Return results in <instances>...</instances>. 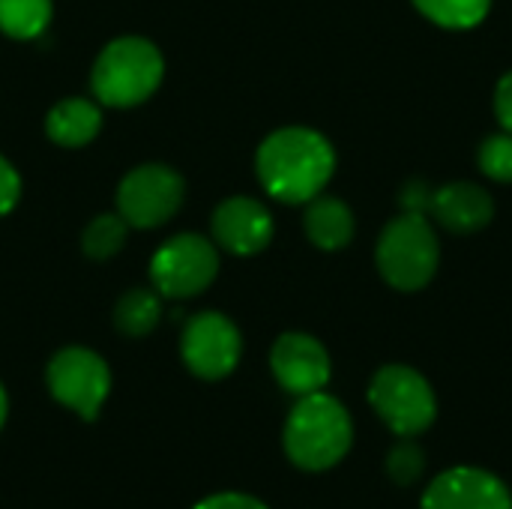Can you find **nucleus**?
Segmentation results:
<instances>
[{"label": "nucleus", "instance_id": "obj_17", "mask_svg": "<svg viewBox=\"0 0 512 509\" xmlns=\"http://www.w3.org/2000/svg\"><path fill=\"white\" fill-rule=\"evenodd\" d=\"M51 0H0V33L9 39H36L51 24Z\"/></svg>", "mask_w": 512, "mask_h": 509}, {"label": "nucleus", "instance_id": "obj_25", "mask_svg": "<svg viewBox=\"0 0 512 509\" xmlns=\"http://www.w3.org/2000/svg\"><path fill=\"white\" fill-rule=\"evenodd\" d=\"M495 114H498L501 126L507 132H512V72H507L498 81V90H495Z\"/></svg>", "mask_w": 512, "mask_h": 509}, {"label": "nucleus", "instance_id": "obj_23", "mask_svg": "<svg viewBox=\"0 0 512 509\" xmlns=\"http://www.w3.org/2000/svg\"><path fill=\"white\" fill-rule=\"evenodd\" d=\"M18 198H21V177L12 168V162L0 156V216L15 210Z\"/></svg>", "mask_w": 512, "mask_h": 509}, {"label": "nucleus", "instance_id": "obj_26", "mask_svg": "<svg viewBox=\"0 0 512 509\" xmlns=\"http://www.w3.org/2000/svg\"><path fill=\"white\" fill-rule=\"evenodd\" d=\"M6 414H9V399H6V390H3V384H0V429H3V423H6Z\"/></svg>", "mask_w": 512, "mask_h": 509}, {"label": "nucleus", "instance_id": "obj_19", "mask_svg": "<svg viewBox=\"0 0 512 509\" xmlns=\"http://www.w3.org/2000/svg\"><path fill=\"white\" fill-rule=\"evenodd\" d=\"M414 6L441 27L465 30L486 18L492 0H414Z\"/></svg>", "mask_w": 512, "mask_h": 509}, {"label": "nucleus", "instance_id": "obj_12", "mask_svg": "<svg viewBox=\"0 0 512 509\" xmlns=\"http://www.w3.org/2000/svg\"><path fill=\"white\" fill-rule=\"evenodd\" d=\"M213 237L231 255H258L273 240V216L270 210L249 198L231 195L213 210Z\"/></svg>", "mask_w": 512, "mask_h": 509}, {"label": "nucleus", "instance_id": "obj_15", "mask_svg": "<svg viewBox=\"0 0 512 509\" xmlns=\"http://www.w3.org/2000/svg\"><path fill=\"white\" fill-rule=\"evenodd\" d=\"M306 234L324 252L345 249L354 237L351 207L333 195H315L306 207Z\"/></svg>", "mask_w": 512, "mask_h": 509}, {"label": "nucleus", "instance_id": "obj_14", "mask_svg": "<svg viewBox=\"0 0 512 509\" xmlns=\"http://www.w3.org/2000/svg\"><path fill=\"white\" fill-rule=\"evenodd\" d=\"M102 129V108L84 96H66L45 114V132L60 147H84Z\"/></svg>", "mask_w": 512, "mask_h": 509}, {"label": "nucleus", "instance_id": "obj_11", "mask_svg": "<svg viewBox=\"0 0 512 509\" xmlns=\"http://www.w3.org/2000/svg\"><path fill=\"white\" fill-rule=\"evenodd\" d=\"M270 369L279 387L291 396H309L330 381V354L309 333H282L270 351Z\"/></svg>", "mask_w": 512, "mask_h": 509}, {"label": "nucleus", "instance_id": "obj_18", "mask_svg": "<svg viewBox=\"0 0 512 509\" xmlns=\"http://www.w3.org/2000/svg\"><path fill=\"white\" fill-rule=\"evenodd\" d=\"M129 222L120 213H99L87 222L81 234V249L93 261H108L126 246Z\"/></svg>", "mask_w": 512, "mask_h": 509}, {"label": "nucleus", "instance_id": "obj_20", "mask_svg": "<svg viewBox=\"0 0 512 509\" xmlns=\"http://www.w3.org/2000/svg\"><path fill=\"white\" fill-rule=\"evenodd\" d=\"M384 471L396 486H414L423 480L426 474V453L420 450V444H414V438H402L384 459Z\"/></svg>", "mask_w": 512, "mask_h": 509}, {"label": "nucleus", "instance_id": "obj_1", "mask_svg": "<svg viewBox=\"0 0 512 509\" xmlns=\"http://www.w3.org/2000/svg\"><path fill=\"white\" fill-rule=\"evenodd\" d=\"M336 168L330 141L306 126H288L267 135L255 156V171L267 195L285 204H309L324 192Z\"/></svg>", "mask_w": 512, "mask_h": 509}, {"label": "nucleus", "instance_id": "obj_4", "mask_svg": "<svg viewBox=\"0 0 512 509\" xmlns=\"http://www.w3.org/2000/svg\"><path fill=\"white\" fill-rule=\"evenodd\" d=\"M378 270L396 291H420L438 270L441 246L432 222L420 213H402L378 240Z\"/></svg>", "mask_w": 512, "mask_h": 509}, {"label": "nucleus", "instance_id": "obj_16", "mask_svg": "<svg viewBox=\"0 0 512 509\" xmlns=\"http://www.w3.org/2000/svg\"><path fill=\"white\" fill-rule=\"evenodd\" d=\"M159 321H162V294L156 288H132L114 306V327L129 339H141L153 333Z\"/></svg>", "mask_w": 512, "mask_h": 509}, {"label": "nucleus", "instance_id": "obj_8", "mask_svg": "<svg viewBox=\"0 0 512 509\" xmlns=\"http://www.w3.org/2000/svg\"><path fill=\"white\" fill-rule=\"evenodd\" d=\"M186 180L159 162L132 168L117 186V213L129 228H159L183 207Z\"/></svg>", "mask_w": 512, "mask_h": 509}, {"label": "nucleus", "instance_id": "obj_10", "mask_svg": "<svg viewBox=\"0 0 512 509\" xmlns=\"http://www.w3.org/2000/svg\"><path fill=\"white\" fill-rule=\"evenodd\" d=\"M420 509H512V492L486 468L456 465L426 486Z\"/></svg>", "mask_w": 512, "mask_h": 509}, {"label": "nucleus", "instance_id": "obj_6", "mask_svg": "<svg viewBox=\"0 0 512 509\" xmlns=\"http://www.w3.org/2000/svg\"><path fill=\"white\" fill-rule=\"evenodd\" d=\"M45 381H48L51 396L87 423L99 417V411L111 393L108 363L96 351L81 348V345L60 348L48 360Z\"/></svg>", "mask_w": 512, "mask_h": 509}, {"label": "nucleus", "instance_id": "obj_3", "mask_svg": "<svg viewBox=\"0 0 512 509\" xmlns=\"http://www.w3.org/2000/svg\"><path fill=\"white\" fill-rule=\"evenodd\" d=\"M165 60L162 51L144 36H120L102 48L93 63L90 87L99 105L132 108L147 102L162 84Z\"/></svg>", "mask_w": 512, "mask_h": 509}, {"label": "nucleus", "instance_id": "obj_7", "mask_svg": "<svg viewBox=\"0 0 512 509\" xmlns=\"http://www.w3.org/2000/svg\"><path fill=\"white\" fill-rule=\"evenodd\" d=\"M219 273V252L201 234H177L162 243L150 261V282L162 297L186 300L213 285Z\"/></svg>", "mask_w": 512, "mask_h": 509}, {"label": "nucleus", "instance_id": "obj_21", "mask_svg": "<svg viewBox=\"0 0 512 509\" xmlns=\"http://www.w3.org/2000/svg\"><path fill=\"white\" fill-rule=\"evenodd\" d=\"M480 168L498 183H512V132H501L483 141Z\"/></svg>", "mask_w": 512, "mask_h": 509}, {"label": "nucleus", "instance_id": "obj_24", "mask_svg": "<svg viewBox=\"0 0 512 509\" xmlns=\"http://www.w3.org/2000/svg\"><path fill=\"white\" fill-rule=\"evenodd\" d=\"M432 192H435V189H429L423 180H411V183L402 189V207H405V213H420V216H426V213H429V204H432Z\"/></svg>", "mask_w": 512, "mask_h": 509}, {"label": "nucleus", "instance_id": "obj_22", "mask_svg": "<svg viewBox=\"0 0 512 509\" xmlns=\"http://www.w3.org/2000/svg\"><path fill=\"white\" fill-rule=\"evenodd\" d=\"M192 509H270L264 501H258L255 495L246 492H216L207 495L204 501H198Z\"/></svg>", "mask_w": 512, "mask_h": 509}, {"label": "nucleus", "instance_id": "obj_2", "mask_svg": "<svg viewBox=\"0 0 512 509\" xmlns=\"http://www.w3.org/2000/svg\"><path fill=\"white\" fill-rule=\"evenodd\" d=\"M351 444L354 420L336 396L318 390L297 399L282 432V447L294 468L309 474L330 471L351 453Z\"/></svg>", "mask_w": 512, "mask_h": 509}, {"label": "nucleus", "instance_id": "obj_13", "mask_svg": "<svg viewBox=\"0 0 512 509\" xmlns=\"http://www.w3.org/2000/svg\"><path fill=\"white\" fill-rule=\"evenodd\" d=\"M429 213L453 234H474L495 216L492 195L477 183H450L432 192Z\"/></svg>", "mask_w": 512, "mask_h": 509}, {"label": "nucleus", "instance_id": "obj_5", "mask_svg": "<svg viewBox=\"0 0 512 509\" xmlns=\"http://www.w3.org/2000/svg\"><path fill=\"white\" fill-rule=\"evenodd\" d=\"M369 405L399 438H417L429 432L438 417L432 384L426 381V375L402 363H390L375 372L369 384Z\"/></svg>", "mask_w": 512, "mask_h": 509}, {"label": "nucleus", "instance_id": "obj_9", "mask_svg": "<svg viewBox=\"0 0 512 509\" xmlns=\"http://www.w3.org/2000/svg\"><path fill=\"white\" fill-rule=\"evenodd\" d=\"M180 354L192 375L204 381H222L237 369L243 354V339L228 315L198 312L183 327Z\"/></svg>", "mask_w": 512, "mask_h": 509}]
</instances>
